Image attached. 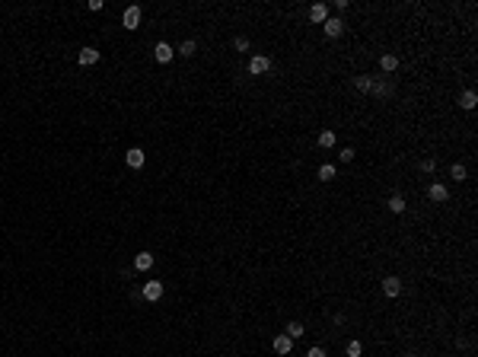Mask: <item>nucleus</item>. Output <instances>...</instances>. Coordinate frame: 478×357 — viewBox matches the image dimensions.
<instances>
[{"mask_svg": "<svg viewBox=\"0 0 478 357\" xmlns=\"http://www.w3.org/2000/svg\"><path fill=\"white\" fill-rule=\"evenodd\" d=\"M140 297L150 300V303H156V300L163 297V284H160V281H147L144 287H140Z\"/></svg>", "mask_w": 478, "mask_h": 357, "instance_id": "obj_1", "label": "nucleus"}, {"mask_svg": "<svg viewBox=\"0 0 478 357\" xmlns=\"http://www.w3.org/2000/svg\"><path fill=\"white\" fill-rule=\"evenodd\" d=\"M121 26H125V29H137L140 26V7H128L125 13H121Z\"/></svg>", "mask_w": 478, "mask_h": 357, "instance_id": "obj_2", "label": "nucleus"}, {"mask_svg": "<svg viewBox=\"0 0 478 357\" xmlns=\"http://www.w3.org/2000/svg\"><path fill=\"white\" fill-rule=\"evenodd\" d=\"M322 32L329 35V38H338V35L344 32V23H341V19H335V16H329V19L322 23Z\"/></svg>", "mask_w": 478, "mask_h": 357, "instance_id": "obj_3", "label": "nucleus"}, {"mask_svg": "<svg viewBox=\"0 0 478 357\" xmlns=\"http://www.w3.org/2000/svg\"><path fill=\"white\" fill-rule=\"evenodd\" d=\"M153 58L160 61V64H169V61L176 58V48H172V45H166V42H160V45L153 48Z\"/></svg>", "mask_w": 478, "mask_h": 357, "instance_id": "obj_4", "label": "nucleus"}, {"mask_svg": "<svg viewBox=\"0 0 478 357\" xmlns=\"http://www.w3.org/2000/svg\"><path fill=\"white\" fill-rule=\"evenodd\" d=\"M144 160H147V157H144V150H140V147H131V150L125 153V163H128L131 169H140V166H144Z\"/></svg>", "mask_w": 478, "mask_h": 357, "instance_id": "obj_5", "label": "nucleus"}, {"mask_svg": "<svg viewBox=\"0 0 478 357\" xmlns=\"http://www.w3.org/2000/svg\"><path fill=\"white\" fill-rule=\"evenodd\" d=\"M268 67H271V58H265V55H255L249 61V74H265Z\"/></svg>", "mask_w": 478, "mask_h": 357, "instance_id": "obj_6", "label": "nucleus"}, {"mask_svg": "<svg viewBox=\"0 0 478 357\" xmlns=\"http://www.w3.org/2000/svg\"><path fill=\"white\" fill-rule=\"evenodd\" d=\"M383 293H386V297H399V293H402V281L399 278H386L383 281Z\"/></svg>", "mask_w": 478, "mask_h": 357, "instance_id": "obj_7", "label": "nucleus"}, {"mask_svg": "<svg viewBox=\"0 0 478 357\" xmlns=\"http://www.w3.org/2000/svg\"><path fill=\"white\" fill-rule=\"evenodd\" d=\"M77 61H80L83 67H93L96 61H99V51H96V48H83V51L77 55Z\"/></svg>", "mask_w": 478, "mask_h": 357, "instance_id": "obj_8", "label": "nucleus"}, {"mask_svg": "<svg viewBox=\"0 0 478 357\" xmlns=\"http://www.w3.org/2000/svg\"><path fill=\"white\" fill-rule=\"evenodd\" d=\"M427 198H431V201H446V198H450V191H446V185L434 182V185L427 188Z\"/></svg>", "mask_w": 478, "mask_h": 357, "instance_id": "obj_9", "label": "nucleus"}, {"mask_svg": "<svg viewBox=\"0 0 478 357\" xmlns=\"http://www.w3.org/2000/svg\"><path fill=\"white\" fill-rule=\"evenodd\" d=\"M309 19H312V23H325V19H329V7H325V4H312L309 7Z\"/></svg>", "mask_w": 478, "mask_h": 357, "instance_id": "obj_10", "label": "nucleus"}, {"mask_svg": "<svg viewBox=\"0 0 478 357\" xmlns=\"http://www.w3.org/2000/svg\"><path fill=\"white\" fill-rule=\"evenodd\" d=\"M271 348L278 351V354H290V351H293V341L287 338V335H278V338L271 341Z\"/></svg>", "mask_w": 478, "mask_h": 357, "instance_id": "obj_11", "label": "nucleus"}, {"mask_svg": "<svg viewBox=\"0 0 478 357\" xmlns=\"http://www.w3.org/2000/svg\"><path fill=\"white\" fill-rule=\"evenodd\" d=\"M134 268H137V271H150V268H153V255H150V252H137Z\"/></svg>", "mask_w": 478, "mask_h": 357, "instance_id": "obj_12", "label": "nucleus"}, {"mask_svg": "<svg viewBox=\"0 0 478 357\" xmlns=\"http://www.w3.org/2000/svg\"><path fill=\"white\" fill-rule=\"evenodd\" d=\"M284 335H287L290 341H297V338H303V335H306V329H303V322H290V325H287V332H284Z\"/></svg>", "mask_w": 478, "mask_h": 357, "instance_id": "obj_13", "label": "nucleus"}, {"mask_svg": "<svg viewBox=\"0 0 478 357\" xmlns=\"http://www.w3.org/2000/svg\"><path fill=\"white\" fill-rule=\"evenodd\" d=\"M475 102H478V96L472 93V89H465V93L459 96V106H462L465 112H472V109H475Z\"/></svg>", "mask_w": 478, "mask_h": 357, "instance_id": "obj_14", "label": "nucleus"}, {"mask_svg": "<svg viewBox=\"0 0 478 357\" xmlns=\"http://www.w3.org/2000/svg\"><path fill=\"white\" fill-rule=\"evenodd\" d=\"M380 67L386 70V74H392V70L399 67V58H395V55H383V58H380Z\"/></svg>", "mask_w": 478, "mask_h": 357, "instance_id": "obj_15", "label": "nucleus"}, {"mask_svg": "<svg viewBox=\"0 0 478 357\" xmlns=\"http://www.w3.org/2000/svg\"><path fill=\"white\" fill-rule=\"evenodd\" d=\"M373 83H376L373 77H357V80H354V86H357L360 93H373Z\"/></svg>", "mask_w": 478, "mask_h": 357, "instance_id": "obj_16", "label": "nucleus"}, {"mask_svg": "<svg viewBox=\"0 0 478 357\" xmlns=\"http://www.w3.org/2000/svg\"><path fill=\"white\" fill-rule=\"evenodd\" d=\"M405 208H408V204H405L402 195H392V198H389V211H392V214H402Z\"/></svg>", "mask_w": 478, "mask_h": 357, "instance_id": "obj_17", "label": "nucleus"}, {"mask_svg": "<svg viewBox=\"0 0 478 357\" xmlns=\"http://www.w3.org/2000/svg\"><path fill=\"white\" fill-rule=\"evenodd\" d=\"M319 179L322 182H332L335 179V166H332V163H322V166H319Z\"/></svg>", "mask_w": 478, "mask_h": 357, "instance_id": "obj_18", "label": "nucleus"}, {"mask_svg": "<svg viewBox=\"0 0 478 357\" xmlns=\"http://www.w3.org/2000/svg\"><path fill=\"white\" fill-rule=\"evenodd\" d=\"M195 51H198V45L191 42V38H188V42H182V45H179V55H182V58H191V55H195Z\"/></svg>", "mask_w": 478, "mask_h": 357, "instance_id": "obj_19", "label": "nucleus"}, {"mask_svg": "<svg viewBox=\"0 0 478 357\" xmlns=\"http://www.w3.org/2000/svg\"><path fill=\"white\" fill-rule=\"evenodd\" d=\"M319 147H335V131H322V134H319Z\"/></svg>", "mask_w": 478, "mask_h": 357, "instance_id": "obj_20", "label": "nucleus"}, {"mask_svg": "<svg viewBox=\"0 0 478 357\" xmlns=\"http://www.w3.org/2000/svg\"><path fill=\"white\" fill-rule=\"evenodd\" d=\"M344 351H348V357H360L363 354V344L360 341H348V348H344Z\"/></svg>", "mask_w": 478, "mask_h": 357, "instance_id": "obj_21", "label": "nucleus"}, {"mask_svg": "<svg viewBox=\"0 0 478 357\" xmlns=\"http://www.w3.org/2000/svg\"><path fill=\"white\" fill-rule=\"evenodd\" d=\"M450 176H453L456 182H462V179H465V166H462V163H456V166H450Z\"/></svg>", "mask_w": 478, "mask_h": 357, "instance_id": "obj_22", "label": "nucleus"}, {"mask_svg": "<svg viewBox=\"0 0 478 357\" xmlns=\"http://www.w3.org/2000/svg\"><path fill=\"white\" fill-rule=\"evenodd\" d=\"M233 48H236V51H249V38L246 35H236V38H233Z\"/></svg>", "mask_w": 478, "mask_h": 357, "instance_id": "obj_23", "label": "nucleus"}, {"mask_svg": "<svg viewBox=\"0 0 478 357\" xmlns=\"http://www.w3.org/2000/svg\"><path fill=\"white\" fill-rule=\"evenodd\" d=\"M373 93H376V96H389V93H392V89H389V86H386V83H373Z\"/></svg>", "mask_w": 478, "mask_h": 357, "instance_id": "obj_24", "label": "nucleus"}, {"mask_svg": "<svg viewBox=\"0 0 478 357\" xmlns=\"http://www.w3.org/2000/svg\"><path fill=\"white\" fill-rule=\"evenodd\" d=\"M354 153H357L354 147H344V150H341V163H351V160H354Z\"/></svg>", "mask_w": 478, "mask_h": 357, "instance_id": "obj_25", "label": "nucleus"}, {"mask_svg": "<svg viewBox=\"0 0 478 357\" xmlns=\"http://www.w3.org/2000/svg\"><path fill=\"white\" fill-rule=\"evenodd\" d=\"M306 357H329V354H325L322 348H309V351H306Z\"/></svg>", "mask_w": 478, "mask_h": 357, "instance_id": "obj_26", "label": "nucleus"}, {"mask_svg": "<svg viewBox=\"0 0 478 357\" xmlns=\"http://www.w3.org/2000/svg\"><path fill=\"white\" fill-rule=\"evenodd\" d=\"M421 169L424 172H434V160H421Z\"/></svg>", "mask_w": 478, "mask_h": 357, "instance_id": "obj_27", "label": "nucleus"}, {"mask_svg": "<svg viewBox=\"0 0 478 357\" xmlns=\"http://www.w3.org/2000/svg\"><path fill=\"white\" fill-rule=\"evenodd\" d=\"M408 357H414V354H408Z\"/></svg>", "mask_w": 478, "mask_h": 357, "instance_id": "obj_28", "label": "nucleus"}]
</instances>
